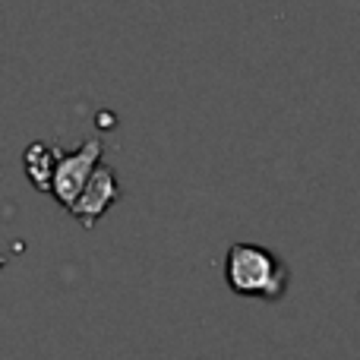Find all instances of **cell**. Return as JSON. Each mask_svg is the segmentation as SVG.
Masks as SVG:
<instances>
[{
    "label": "cell",
    "instance_id": "277c9868",
    "mask_svg": "<svg viewBox=\"0 0 360 360\" xmlns=\"http://www.w3.org/2000/svg\"><path fill=\"white\" fill-rule=\"evenodd\" d=\"M57 155H60V149H57V146H48V143H35L25 149V158H22L25 174H29L32 184L44 193H51V184H54Z\"/></svg>",
    "mask_w": 360,
    "mask_h": 360
},
{
    "label": "cell",
    "instance_id": "7a4b0ae2",
    "mask_svg": "<svg viewBox=\"0 0 360 360\" xmlns=\"http://www.w3.org/2000/svg\"><path fill=\"white\" fill-rule=\"evenodd\" d=\"M101 158V139H89L82 149L76 152H60L57 155V171H54V184H51V193L54 199L63 205V209H73L76 199L82 196L89 177L95 174Z\"/></svg>",
    "mask_w": 360,
    "mask_h": 360
},
{
    "label": "cell",
    "instance_id": "6da1fadb",
    "mask_svg": "<svg viewBox=\"0 0 360 360\" xmlns=\"http://www.w3.org/2000/svg\"><path fill=\"white\" fill-rule=\"evenodd\" d=\"M224 281L240 297L275 304L288 291V266L259 243H234L224 256Z\"/></svg>",
    "mask_w": 360,
    "mask_h": 360
},
{
    "label": "cell",
    "instance_id": "3957f363",
    "mask_svg": "<svg viewBox=\"0 0 360 360\" xmlns=\"http://www.w3.org/2000/svg\"><path fill=\"white\" fill-rule=\"evenodd\" d=\"M117 196H120V184H117V174H114V168H108V165H98V168H95V174L89 177L82 196L76 199V205L70 209V215H76L82 221V228L92 231L95 221L105 215L108 205H111Z\"/></svg>",
    "mask_w": 360,
    "mask_h": 360
}]
</instances>
